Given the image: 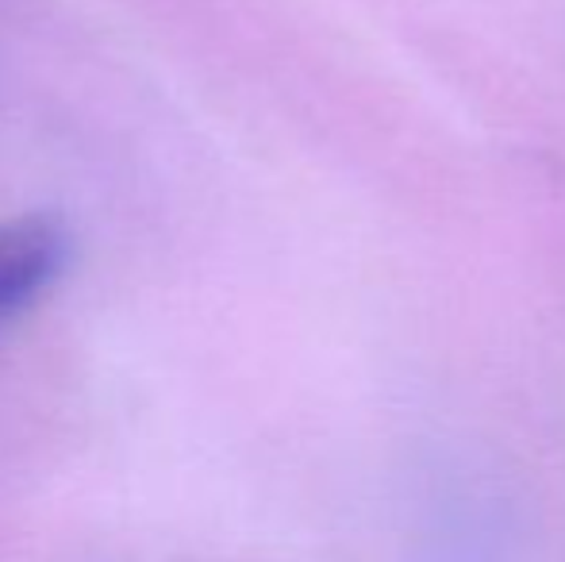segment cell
Segmentation results:
<instances>
[{"mask_svg": "<svg viewBox=\"0 0 565 562\" xmlns=\"http://www.w3.org/2000/svg\"><path fill=\"white\" fill-rule=\"evenodd\" d=\"M66 263V235L54 220H0V324L28 308L58 278Z\"/></svg>", "mask_w": 565, "mask_h": 562, "instance_id": "obj_1", "label": "cell"}]
</instances>
